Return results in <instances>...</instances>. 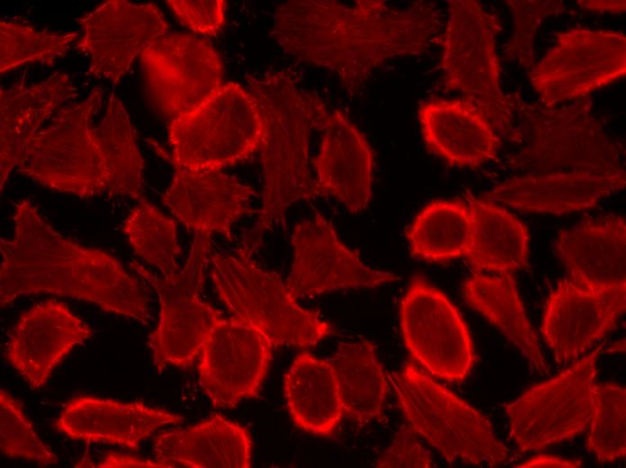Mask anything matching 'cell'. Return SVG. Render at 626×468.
<instances>
[{
	"mask_svg": "<svg viewBox=\"0 0 626 468\" xmlns=\"http://www.w3.org/2000/svg\"><path fill=\"white\" fill-rule=\"evenodd\" d=\"M441 27L440 11L426 1L394 8L381 0H290L277 7L272 35L294 58L335 73L354 96L387 61L422 53Z\"/></svg>",
	"mask_w": 626,
	"mask_h": 468,
	"instance_id": "1",
	"label": "cell"
},
{
	"mask_svg": "<svg viewBox=\"0 0 626 468\" xmlns=\"http://www.w3.org/2000/svg\"><path fill=\"white\" fill-rule=\"evenodd\" d=\"M13 219V236L0 238L1 308L21 296L49 293L148 324L146 291L116 257L63 237L30 200L14 204Z\"/></svg>",
	"mask_w": 626,
	"mask_h": 468,
	"instance_id": "2",
	"label": "cell"
},
{
	"mask_svg": "<svg viewBox=\"0 0 626 468\" xmlns=\"http://www.w3.org/2000/svg\"><path fill=\"white\" fill-rule=\"evenodd\" d=\"M249 91L256 98L264 120L259 147L264 173L262 207L244 248L254 251L263 234L281 224L288 208L321 196L310 172L311 135L322 131L330 112L315 93L300 87L291 75L274 71L251 77Z\"/></svg>",
	"mask_w": 626,
	"mask_h": 468,
	"instance_id": "3",
	"label": "cell"
},
{
	"mask_svg": "<svg viewBox=\"0 0 626 468\" xmlns=\"http://www.w3.org/2000/svg\"><path fill=\"white\" fill-rule=\"evenodd\" d=\"M512 106L518 119L501 138L511 146V167L525 174L624 171L621 147L592 115L588 98L558 108L527 104L514 95Z\"/></svg>",
	"mask_w": 626,
	"mask_h": 468,
	"instance_id": "4",
	"label": "cell"
},
{
	"mask_svg": "<svg viewBox=\"0 0 626 468\" xmlns=\"http://www.w3.org/2000/svg\"><path fill=\"white\" fill-rule=\"evenodd\" d=\"M252 253L242 247L235 255H209L216 293L231 316L259 329L273 347H310L331 336L332 324L301 308L281 276L260 267Z\"/></svg>",
	"mask_w": 626,
	"mask_h": 468,
	"instance_id": "5",
	"label": "cell"
},
{
	"mask_svg": "<svg viewBox=\"0 0 626 468\" xmlns=\"http://www.w3.org/2000/svg\"><path fill=\"white\" fill-rule=\"evenodd\" d=\"M389 379L407 426L449 464L492 467L509 460L490 421L412 362Z\"/></svg>",
	"mask_w": 626,
	"mask_h": 468,
	"instance_id": "6",
	"label": "cell"
},
{
	"mask_svg": "<svg viewBox=\"0 0 626 468\" xmlns=\"http://www.w3.org/2000/svg\"><path fill=\"white\" fill-rule=\"evenodd\" d=\"M210 242L211 235L193 233L183 266L169 276L153 273L137 261L130 263V269L148 282L158 296L159 320L148 337V346L159 374L169 366H192L213 327L223 317L201 296Z\"/></svg>",
	"mask_w": 626,
	"mask_h": 468,
	"instance_id": "7",
	"label": "cell"
},
{
	"mask_svg": "<svg viewBox=\"0 0 626 468\" xmlns=\"http://www.w3.org/2000/svg\"><path fill=\"white\" fill-rule=\"evenodd\" d=\"M103 94L96 87L84 101L64 105L29 140L17 171L48 188L80 198L107 191L108 171L92 126Z\"/></svg>",
	"mask_w": 626,
	"mask_h": 468,
	"instance_id": "8",
	"label": "cell"
},
{
	"mask_svg": "<svg viewBox=\"0 0 626 468\" xmlns=\"http://www.w3.org/2000/svg\"><path fill=\"white\" fill-rule=\"evenodd\" d=\"M167 131L171 164L222 170L259 149L264 120L252 93L228 82L190 112L170 121Z\"/></svg>",
	"mask_w": 626,
	"mask_h": 468,
	"instance_id": "9",
	"label": "cell"
},
{
	"mask_svg": "<svg viewBox=\"0 0 626 468\" xmlns=\"http://www.w3.org/2000/svg\"><path fill=\"white\" fill-rule=\"evenodd\" d=\"M501 30L499 17L478 1L452 0L440 59L444 89L460 91L485 114L500 140L514 120L512 97L500 87L496 42Z\"/></svg>",
	"mask_w": 626,
	"mask_h": 468,
	"instance_id": "10",
	"label": "cell"
},
{
	"mask_svg": "<svg viewBox=\"0 0 626 468\" xmlns=\"http://www.w3.org/2000/svg\"><path fill=\"white\" fill-rule=\"evenodd\" d=\"M601 348L504 406L511 436L521 452L539 451L568 440L588 427Z\"/></svg>",
	"mask_w": 626,
	"mask_h": 468,
	"instance_id": "11",
	"label": "cell"
},
{
	"mask_svg": "<svg viewBox=\"0 0 626 468\" xmlns=\"http://www.w3.org/2000/svg\"><path fill=\"white\" fill-rule=\"evenodd\" d=\"M555 36L556 44L527 74L543 106L586 97L625 76L622 32L575 27Z\"/></svg>",
	"mask_w": 626,
	"mask_h": 468,
	"instance_id": "12",
	"label": "cell"
},
{
	"mask_svg": "<svg viewBox=\"0 0 626 468\" xmlns=\"http://www.w3.org/2000/svg\"><path fill=\"white\" fill-rule=\"evenodd\" d=\"M399 320L408 352L428 374L449 382L469 375L476 359L472 338L443 292L415 276L401 300Z\"/></svg>",
	"mask_w": 626,
	"mask_h": 468,
	"instance_id": "13",
	"label": "cell"
},
{
	"mask_svg": "<svg viewBox=\"0 0 626 468\" xmlns=\"http://www.w3.org/2000/svg\"><path fill=\"white\" fill-rule=\"evenodd\" d=\"M146 89L155 108L169 122L184 115L222 85V62L206 40L167 33L140 54Z\"/></svg>",
	"mask_w": 626,
	"mask_h": 468,
	"instance_id": "14",
	"label": "cell"
},
{
	"mask_svg": "<svg viewBox=\"0 0 626 468\" xmlns=\"http://www.w3.org/2000/svg\"><path fill=\"white\" fill-rule=\"evenodd\" d=\"M273 345L254 326L222 317L199 356V383L215 408H236L256 398L273 359Z\"/></svg>",
	"mask_w": 626,
	"mask_h": 468,
	"instance_id": "15",
	"label": "cell"
},
{
	"mask_svg": "<svg viewBox=\"0 0 626 468\" xmlns=\"http://www.w3.org/2000/svg\"><path fill=\"white\" fill-rule=\"evenodd\" d=\"M293 261L286 285L294 297H313L334 291L375 288L399 279L367 266L356 250L338 238L318 212L295 225L291 233Z\"/></svg>",
	"mask_w": 626,
	"mask_h": 468,
	"instance_id": "16",
	"label": "cell"
},
{
	"mask_svg": "<svg viewBox=\"0 0 626 468\" xmlns=\"http://www.w3.org/2000/svg\"><path fill=\"white\" fill-rule=\"evenodd\" d=\"M77 22L83 36L76 49L89 57V73L114 84L146 48L169 31L156 4L126 0L105 1Z\"/></svg>",
	"mask_w": 626,
	"mask_h": 468,
	"instance_id": "17",
	"label": "cell"
},
{
	"mask_svg": "<svg viewBox=\"0 0 626 468\" xmlns=\"http://www.w3.org/2000/svg\"><path fill=\"white\" fill-rule=\"evenodd\" d=\"M625 309L626 287L593 292L562 279L547 300L541 331L556 362L565 364L604 338Z\"/></svg>",
	"mask_w": 626,
	"mask_h": 468,
	"instance_id": "18",
	"label": "cell"
},
{
	"mask_svg": "<svg viewBox=\"0 0 626 468\" xmlns=\"http://www.w3.org/2000/svg\"><path fill=\"white\" fill-rule=\"evenodd\" d=\"M92 335L65 303L49 300L19 317L8 334L5 357L31 390H39L72 349Z\"/></svg>",
	"mask_w": 626,
	"mask_h": 468,
	"instance_id": "19",
	"label": "cell"
},
{
	"mask_svg": "<svg viewBox=\"0 0 626 468\" xmlns=\"http://www.w3.org/2000/svg\"><path fill=\"white\" fill-rule=\"evenodd\" d=\"M174 174L162 202L193 233H222L232 241L234 222L246 214L255 189L221 170L172 164Z\"/></svg>",
	"mask_w": 626,
	"mask_h": 468,
	"instance_id": "20",
	"label": "cell"
},
{
	"mask_svg": "<svg viewBox=\"0 0 626 468\" xmlns=\"http://www.w3.org/2000/svg\"><path fill=\"white\" fill-rule=\"evenodd\" d=\"M317 155L311 160L321 196H333L353 214L371 199L374 152L365 135L341 110L330 112Z\"/></svg>",
	"mask_w": 626,
	"mask_h": 468,
	"instance_id": "21",
	"label": "cell"
},
{
	"mask_svg": "<svg viewBox=\"0 0 626 468\" xmlns=\"http://www.w3.org/2000/svg\"><path fill=\"white\" fill-rule=\"evenodd\" d=\"M553 248L577 285L593 292L626 287V223L622 216L604 215L564 230Z\"/></svg>",
	"mask_w": 626,
	"mask_h": 468,
	"instance_id": "22",
	"label": "cell"
},
{
	"mask_svg": "<svg viewBox=\"0 0 626 468\" xmlns=\"http://www.w3.org/2000/svg\"><path fill=\"white\" fill-rule=\"evenodd\" d=\"M625 171L524 174L483 194L482 200L530 212L564 214L593 208L625 187Z\"/></svg>",
	"mask_w": 626,
	"mask_h": 468,
	"instance_id": "23",
	"label": "cell"
},
{
	"mask_svg": "<svg viewBox=\"0 0 626 468\" xmlns=\"http://www.w3.org/2000/svg\"><path fill=\"white\" fill-rule=\"evenodd\" d=\"M418 120L427 150L451 166L478 167L496 160L501 140L491 122L463 98L420 103Z\"/></svg>",
	"mask_w": 626,
	"mask_h": 468,
	"instance_id": "24",
	"label": "cell"
},
{
	"mask_svg": "<svg viewBox=\"0 0 626 468\" xmlns=\"http://www.w3.org/2000/svg\"><path fill=\"white\" fill-rule=\"evenodd\" d=\"M183 418L140 401L79 396L65 405L55 427L71 439L137 449L159 428L180 424Z\"/></svg>",
	"mask_w": 626,
	"mask_h": 468,
	"instance_id": "25",
	"label": "cell"
},
{
	"mask_svg": "<svg viewBox=\"0 0 626 468\" xmlns=\"http://www.w3.org/2000/svg\"><path fill=\"white\" fill-rule=\"evenodd\" d=\"M252 449L246 428L215 414L190 428L159 433L152 451L164 467L248 468Z\"/></svg>",
	"mask_w": 626,
	"mask_h": 468,
	"instance_id": "26",
	"label": "cell"
},
{
	"mask_svg": "<svg viewBox=\"0 0 626 468\" xmlns=\"http://www.w3.org/2000/svg\"><path fill=\"white\" fill-rule=\"evenodd\" d=\"M70 76L56 72L27 86L0 90V186L16 167L23 149L41 125L77 96Z\"/></svg>",
	"mask_w": 626,
	"mask_h": 468,
	"instance_id": "27",
	"label": "cell"
},
{
	"mask_svg": "<svg viewBox=\"0 0 626 468\" xmlns=\"http://www.w3.org/2000/svg\"><path fill=\"white\" fill-rule=\"evenodd\" d=\"M287 408L294 424L312 435L330 436L344 415L338 379L330 361L304 351L283 377Z\"/></svg>",
	"mask_w": 626,
	"mask_h": 468,
	"instance_id": "28",
	"label": "cell"
},
{
	"mask_svg": "<svg viewBox=\"0 0 626 468\" xmlns=\"http://www.w3.org/2000/svg\"><path fill=\"white\" fill-rule=\"evenodd\" d=\"M465 198L472 215V230L465 257L474 272L514 274L529 261L530 235L517 217L497 203L476 197Z\"/></svg>",
	"mask_w": 626,
	"mask_h": 468,
	"instance_id": "29",
	"label": "cell"
},
{
	"mask_svg": "<svg viewBox=\"0 0 626 468\" xmlns=\"http://www.w3.org/2000/svg\"><path fill=\"white\" fill-rule=\"evenodd\" d=\"M465 302L496 327L531 367L549 374L538 338L530 324L514 274L474 272L462 284Z\"/></svg>",
	"mask_w": 626,
	"mask_h": 468,
	"instance_id": "30",
	"label": "cell"
},
{
	"mask_svg": "<svg viewBox=\"0 0 626 468\" xmlns=\"http://www.w3.org/2000/svg\"><path fill=\"white\" fill-rule=\"evenodd\" d=\"M336 372L344 415L359 425L380 420L389 382L368 339L338 345L329 360Z\"/></svg>",
	"mask_w": 626,
	"mask_h": 468,
	"instance_id": "31",
	"label": "cell"
},
{
	"mask_svg": "<svg viewBox=\"0 0 626 468\" xmlns=\"http://www.w3.org/2000/svg\"><path fill=\"white\" fill-rule=\"evenodd\" d=\"M472 230V215L461 200H435L426 204L407 230L413 256L444 262L465 256Z\"/></svg>",
	"mask_w": 626,
	"mask_h": 468,
	"instance_id": "32",
	"label": "cell"
},
{
	"mask_svg": "<svg viewBox=\"0 0 626 468\" xmlns=\"http://www.w3.org/2000/svg\"><path fill=\"white\" fill-rule=\"evenodd\" d=\"M94 131L108 171V196L141 201L144 159L130 115L114 93L111 94L105 115Z\"/></svg>",
	"mask_w": 626,
	"mask_h": 468,
	"instance_id": "33",
	"label": "cell"
},
{
	"mask_svg": "<svg viewBox=\"0 0 626 468\" xmlns=\"http://www.w3.org/2000/svg\"><path fill=\"white\" fill-rule=\"evenodd\" d=\"M135 254L161 275L174 274L181 254L175 220L144 198L130 212L122 227Z\"/></svg>",
	"mask_w": 626,
	"mask_h": 468,
	"instance_id": "34",
	"label": "cell"
},
{
	"mask_svg": "<svg viewBox=\"0 0 626 468\" xmlns=\"http://www.w3.org/2000/svg\"><path fill=\"white\" fill-rule=\"evenodd\" d=\"M586 447L599 463L613 462L626 454V391L615 383L595 385L594 410Z\"/></svg>",
	"mask_w": 626,
	"mask_h": 468,
	"instance_id": "35",
	"label": "cell"
},
{
	"mask_svg": "<svg viewBox=\"0 0 626 468\" xmlns=\"http://www.w3.org/2000/svg\"><path fill=\"white\" fill-rule=\"evenodd\" d=\"M77 32L56 33L9 21L0 22V71L4 74L28 63L53 65L64 57Z\"/></svg>",
	"mask_w": 626,
	"mask_h": 468,
	"instance_id": "36",
	"label": "cell"
},
{
	"mask_svg": "<svg viewBox=\"0 0 626 468\" xmlns=\"http://www.w3.org/2000/svg\"><path fill=\"white\" fill-rule=\"evenodd\" d=\"M0 449L4 455L40 466L55 464L57 455L39 438L19 400L0 390Z\"/></svg>",
	"mask_w": 626,
	"mask_h": 468,
	"instance_id": "37",
	"label": "cell"
},
{
	"mask_svg": "<svg viewBox=\"0 0 626 468\" xmlns=\"http://www.w3.org/2000/svg\"><path fill=\"white\" fill-rule=\"evenodd\" d=\"M513 14V30L505 44V58L523 66L527 74L535 66L534 39L546 17L568 12L558 0H507Z\"/></svg>",
	"mask_w": 626,
	"mask_h": 468,
	"instance_id": "38",
	"label": "cell"
},
{
	"mask_svg": "<svg viewBox=\"0 0 626 468\" xmlns=\"http://www.w3.org/2000/svg\"><path fill=\"white\" fill-rule=\"evenodd\" d=\"M166 4L176 18L196 33L214 36L225 24L224 0H168Z\"/></svg>",
	"mask_w": 626,
	"mask_h": 468,
	"instance_id": "39",
	"label": "cell"
},
{
	"mask_svg": "<svg viewBox=\"0 0 626 468\" xmlns=\"http://www.w3.org/2000/svg\"><path fill=\"white\" fill-rule=\"evenodd\" d=\"M408 426L399 428L389 447L376 463L377 467H423L434 466L428 451L418 442Z\"/></svg>",
	"mask_w": 626,
	"mask_h": 468,
	"instance_id": "40",
	"label": "cell"
},
{
	"mask_svg": "<svg viewBox=\"0 0 626 468\" xmlns=\"http://www.w3.org/2000/svg\"><path fill=\"white\" fill-rule=\"evenodd\" d=\"M101 468L121 467H164L156 460H147L125 454L109 452L103 454L102 461L97 464Z\"/></svg>",
	"mask_w": 626,
	"mask_h": 468,
	"instance_id": "41",
	"label": "cell"
},
{
	"mask_svg": "<svg viewBox=\"0 0 626 468\" xmlns=\"http://www.w3.org/2000/svg\"><path fill=\"white\" fill-rule=\"evenodd\" d=\"M581 461L577 459H565L550 454H540L526 462L515 465V467H579Z\"/></svg>",
	"mask_w": 626,
	"mask_h": 468,
	"instance_id": "42",
	"label": "cell"
},
{
	"mask_svg": "<svg viewBox=\"0 0 626 468\" xmlns=\"http://www.w3.org/2000/svg\"><path fill=\"white\" fill-rule=\"evenodd\" d=\"M578 5L583 9L597 13H624L626 9L625 0H581Z\"/></svg>",
	"mask_w": 626,
	"mask_h": 468,
	"instance_id": "43",
	"label": "cell"
}]
</instances>
